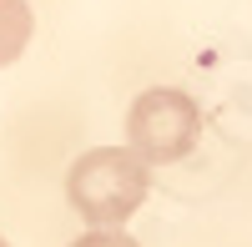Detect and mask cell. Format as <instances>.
Instances as JSON below:
<instances>
[{"label": "cell", "instance_id": "3957f363", "mask_svg": "<svg viewBox=\"0 0 252 247\" xmlns=\"http://www.w3.org/2000/svg\"><path fill=\"white\" fill-rule=\"evenodd\" d=\"M31 31H35V15L26 0H0V66L20 61V51L31 46Z\"/></svg>", "mask_w": 252, "mask_h": 247}, {"label": "cell", "instance_id": "277c9868", "mask_svg": "<svg viewBox=\"0 0 252 247\" xmlns=\"http://www.w3.org/2000/svg\"><path fill=\"white\" fill-rule=\"evenodd\" d=\"M71 247H141L136 237H126L121 227H111V232H81Z\"/></svg>", "mask_w": 252, "mask_h": 247}, {"label": "cell", "instance_id": "6da1fadb", "mask_svg": "<svg viewBox=\"0 0 252 247\" xmlns=\"http://www.w3.org/2000/svg\"><path fill=\"white\" fill-rule=\"evenodd\" d=\"M146 187H152V172L146 161L126 147H91L71 161V177H66V197L71 207L91 222V232H111L131 217Z\"/></svg>", "mask_w": 252, "mask_h": 247}, {"label": "cell", "instance_id": "5b68a950", "mask_svg": "<svg viewBox=\"0 0 252 247\" xmlns=\"http://www.w3.org/2000/svg\"><path fill=\"white\" fill-rule=\"evenodd\" d=\"M0 247H10V242H5V237H0Z\"/></svg>", "mask_w": 252, "mask_h": 247}, {"label": "cell", "instance_id": "7a4b0ae2", "mask_svg": "<svg viewBox=\"0 0 252 247\" xmlns=\"http://www.w3.org/2000/svg\"><path fill=\"white\" fill-rule=\"evenodd\" d=\"M202 111L197 101L177 86H152L131 101L126 111V152H136L141 161H177L197 147Z\"/></svg>", "mask_w": 252, "mask_h": 247}]
</instances>
